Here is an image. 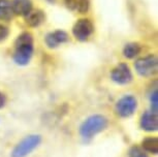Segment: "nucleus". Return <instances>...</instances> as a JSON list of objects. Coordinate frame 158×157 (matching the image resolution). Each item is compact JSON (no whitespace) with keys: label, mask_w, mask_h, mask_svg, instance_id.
I'll return each mask as SVG.
<instances>
[{"label":"nucleus","mask_w":158,"mask_h":157,"mask_svg":"<svg viewBox=\"0 0 158 157\" xmlns=\"http://www.w3.org/2000/svg\"><path fill=\"white\" fill-rule=\"evenodd\" d=\"M108 126V119L102 115H93L85 120L80 127V134L86 142L92 140L97 133Z\"/></svg>","instance_id":"nucleus-2"},{"label":"nucleus","mask_w":158,"mask_h":157,"mask_svg":"<svg viewBox=\"0 0 158 157\" xmlns=\"http://www.w3.org/2000/svg\"><path fill=\"white\" fill-rule=\"evenodd\" d=\"M143 149L146 152L157 154L158 153V140L157 138H147L143 141Z\"/></svg>","instance_id":"nucleus-14"},{"label":"nucleus","mask_w":158,"mask_h":157,"mask_svg":"<svg viewBox=\"0 0 158 157\" xmlns=\"http://www.w3.org/2000/svg\"><path fill=\"white\" fill-rule=\"evenodd\" d=\"M139 52H141V47H139V43H127L126 46L124 47V50H123L124 56L129 59L135 57Z\"/></svg>","instance_id":"nucleus-15"},{"label":"nucleus","mask_w":158,"mask_h":157,"mask_svg":"<svg viewBox=\"0 0 158 157\" xmlns=\"http://www.w3.org/2000/svg\"><path fill=\"white\" fill-rule=\"evenodd\" d=\"M41 142V137L38 134H30L23 138L11 152V157H26L34 149H36Z\"/></svg>","instance_id":"nucleus-3"},{"label":"nucleus","mask_w":158,"mask_h":157,"mask_svg":"<svg viewBox=\"0 0 158 157\" xmlns=\"http://www.w3.org/2000/svg\"><path fill=\"white\" fill-rule=\"evenodd\" d=\"M7 35H8V29L5 26L0 24V41L5 39Z\"/></svg>","instance_id":"nucleus-18"},{"label":"nucleus","mask_w":158,"mask_h":157,"mask_svg":"<svg viewBox=\"0 0 158 157\" xmlns=\"http://www.w3.org/2000/svg\"><path fill=\"white\" fill-rule=\"evenodd\" d=\"M150 100H151V105H152V111L154 113H157V91L155 90L153 94L151 95L150 97Z\"/></svg>","instance_id":"nucleus-17"},{"label":"nucleus","mask_w":158,"mask_h":157,"mask_svg":"<svg viewBox=\"0 0 158 157\" xmlns=\"http://www.w3.org/2000/svg\"><path fill=\"white\" fill-rule=\"evenodd\" d=\"M136 106H138V101L135 97L131 95H125L119 99V101L116 105V112L120 117L127 118L135 112Z\"/></svg>","instance_id":"nucleus-5"},{"label":"nucleus","mask_w":158,"mask_h":157,"mask_svg":"<svg viewBox=\"0 0 158 157\" xmlns=\"http://www.w3.org/2000/svg\"><path fill=\"white\" fill-rule=\"evenodd\" d=\"M65 4L70 10L85 14L89 8V0H65Z\"/></svg>","instance_id":"nucleus-11"},{"label":"nucleus","mask_w":158,"mask_h":157,"mask_svg":"<svg viewBox=\"0 0 158 157\" xmlns=\"http://www.w3.org/2000/svg\"><path fill=\"white\" fill-rule=\"evenodd\" d=\"M25 19L28 25L32 26V27H35V26H38L44 21V14L43 11L40 10H31L25 16Z\"/></svg>","instance_id":"nucleus-12"},{"label":"nucleus","mask_w":158,"mask_h":157,"mask_svg":"<svg viewBox=\"0 0 158 157\" xmlns=\"http://www.w3.org/2000/svg\"><path fill=\"white\" fill-rule=\"evenodd\" d=\"M112 80L119 85H126L132 80V73L126 64L117 65L112 72Z\"/></svg>","instance_id":"nucleus-7"},{"label":"nucleus","mask_w":158,"mask_h":157,"mask_svg":"<svg viewBox=\"0 0 158 157\" xmlns=\"http://www.w3.org/2000/svg\"><path fill=\"white\" fill-rule=\"evenodd\" d=\"M68 39V35L66 32L57 30L55 32L48 34L46 37V43L48 44L49 48H56L59 44L65 43Z\"/></svg>","instance_id":"nucleus-9"},{"label":"nucleus","mask_w":158,"mask_h":157,"mask_svg":"<svg viewBox=\"0 0 158 157\" xmlns=\"http://www.w3.org/2000/svg\"><path fill=\"white\" fill-rule=\"evenodd\" d=\"M5 102H6V97H5V95L3 93L0 92V109L3 108Z\"/></svg>","instance_id":"nucleus-19"},{"label":"nucleus","mask_w":158,"mask_h":157,"mask_svg":"<svg viewBox=\"0 0 158 157\" xmlns=\"http://www.w3.org/2000/svg\"><path fill=\"white\" fill-rule=\"evenodd\" d=\"M93 32V25L87 19H81L74 24L73 33L77 39L84 41L90 36Z\"/></svg>","instance_id":"nucleus-6"},{"label":"nucleus","mask_w":158,"mask_h":157,"mask_svg":"<svg viewBox=\"0 0 158 157\" xmlns=\"http://www.w3.org/2000/svg\"><path fill=\"white\" fill-rule=\"evenodd\" d=\"M16 50L14 54V60L19 65H26L29 63L33 54V39L30 33L21 34L16 40Z\"/></svg>","instance_id":"nucleus-1"},{"label":"nucleus","mask_w":158,"mask_h":157,"mask_svg":"<svg viewBox=\"0 0 158 157\" xmlns=\"http://www.w3.org/2000/svg\"><path fill=\"white\" fill-rule=\"evenodd\" d=\"M129 157H148V155L144 149L135 146L129 150Z\"/></svg>","instance_id":"nucleus-16"},{"label":"nucleus","mask_w":158,"mask_h":157,"mask_svg":"<svg viewBox=\"0 0 158 157\" xmlns=\"http://www.w3.org/2000/svg\"><path fill=\"white\" fill-rule=\"evenodd\" d=\"M141 128L146 131H155L158 128V118L157 113L153 111H147L142 115L139 121Z\"/></svg>","instance_id":"nucleus-8"},{"label":"nucleus","mask_w":158,"mask_h":157,"mask_svg":"<svg viewBox=\"0 0 158 157\" xmlns=\"http://www.w3.org/2000/svg\"><path fill=\"white\" fill-rule=\"evenodd\" d=\"M135 67L139 76H153L157 70V58L153 55L141 58L135 63Z\"/></svg>","instance_id":"nucleus-4"},{"label":"nucleus","mask_w":158,"mask_h":157,"mask_svg":"<svg viewBox=\"0 0 158 157\" xmlns=\"http://www.w3.org/2000/svg\"><path fill=\"white\" fill-rule=\"evenodd\" d=\"M11 5H13L14 14L24 17L32 10L31 0H13Z\"/></svg>","instance_id":"nucleus-10"},{"label":"nucleus","mask_w":158,"mask_h":157,"mask_svg":"<svg viewBox=\"0 0 158 157\" xmlns=\"http://www.w3.org/2000/svg\"><path fill=\"white\" fill-rule=\"evenodd\" d=\"M14 14L13 5L10 0H0V20L8 21Z\"/></svg>","instance_id":"nucleus-13"}]
</instances>
